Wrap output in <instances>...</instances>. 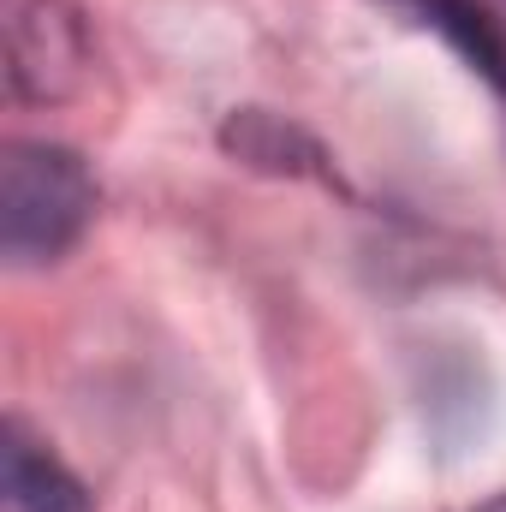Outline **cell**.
<instances>
[{"instance_id":"cell-1","label":"cell","mask_w":506,"mask_h":512,"mask_svg":"<svg viewBox=\"0 0 506 512\" xmlns=\"http://www.w3.org/2000/svg\"><path fill=\"white\" fill-rule=\"evenodd\" d=\"M96 179L60 143H6L0 155V251L12 268L60 262L96 221Z\"/></svg>"},{"instance_id":"cell-2","label":"cell","mask_w":506,"mask_h":512,"mask_svg":"<svg viewBox=\"0 0 506 512\" xmlns=\"http://www.w3.org/2000/svg\"><path fill=\"white\" fill-rule=\"evenodd\" d=\"M0 30H6V90L18 102H66L96 66V42L72 0H6Z\"/></svg>"},{"instance_id":"cell-3","label":"cell","mask_w":506,"mask_h":512,"mask_svg":"<svg viewBox=\"0 0 506 512\" xmlns=\"http://www.w3.org/2000/svg\"><path fill=\"white\" fill-rule=\"evenodd\" d=\"M387 6L405 12L411 24L447 36L453 54L506 102V30H501V18H489L483 0H387Z\"/></svg>"},{"instance_id":"cell-4","label":"cell","mask_w":506,"mask_h":512,"mask_svg":"<svg viewBox=\"0 0 506 512\" xmlns=\"http://www.w3.org/2000/svg\"><path fill=\"white\" fill-rule=\"evenodd\" d=\"M6 507L12 512H90L84 483L18 423L6 429Z\"/></svg>"},{"instance_id":"cell-5","label":"cell","mask_w":506,"mask_h":512,"mask_svg":"<svg viewBox=\"0 0 506 512\" xmlns=\"http://www.w3.org/2000/svg\"><path fill=\"white\" fill-rule=\"evenodd\" d=\"M477 512H506V495H495V501H489V507H477Z\"/></svg>"},{"instance_id":"cell-6","label":"cell","mask_w":506,"mask_h":512,"mask_svg":"<svg viewBox=\"0 0 506 512\" xmlns=\"http://www.w3.org/2000/svg\"><path fill=\"white\" fill-rule=\"evenodd\" d=\"M495 6H501V18H506V0H495Z\"/></svg>"}]
</instances>
